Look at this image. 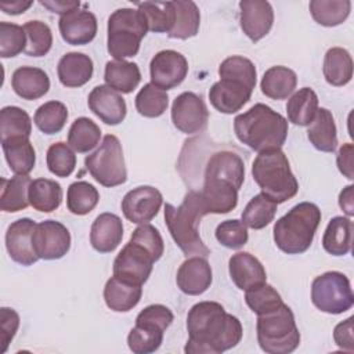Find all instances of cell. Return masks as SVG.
I'll return each instance as SVG.
<instances>
[{
    "instance_id": "obj_1",
    "label": "cell",
    "mask_w": 354,
    "mask_h": 354,
    "mask_svg": "<svg viewBox=\"0 0 354 354\" xmlns=\"http://www.w3.org/2000/svg\"><path fill=\"white\" fill-rule=\"evenodd\" d=\"M188 354H221L235 347L242 339L241 321L228 314L217 301H199L187 315Z\"/></svg>"
},
{
    "instance_id": "obj_2",
    "label": "cell",
    "mask_w": 354,
    "mask_h": 354,
    "mask_svg": "<svg viewBox=\"0 0 354 354\" xmlns=\"http://www.w3.org/2000/svg\"><path fill=\"white\" fill-rule=\"evenodd\" d=\"M234 131L253 151L277 149L288 137V120L271 106L259 102L234 119Z\"/></svg>"
},
{
    "instance_id": "obj_3",
    "label": "cell",
    "mask_w": 354,
    "mask_h": 354,
    "mask_svg": "<svg viewBox=\"0 0 354 354\" xmlns=\"http://www.w3.org/2000/svg\"><path fill=\"white\" fill-rule=\"evenodd\" d=\"M203 216H206V212L202 206L199 192L194 189L185 194L180 206H173L171 203L165 205L167 230L176 245L187 257L201 256L206 259L210 254V249L203 243L198 231Z\"/></svg>"
},
{
    "instance_id": "obj_4",
    "label": "cell",
    "mask_w": 354,
    "mask_h": 354,
    "mask_svg": "<svg viewBox=\"0 0 354 354\" xmlns=\"http://www.w3.org/2000/svg\"><path fill=\"white\" fill-rule=\"evenodd\" d=\"M319 221L321 210L315 203H297L274 224L277 248L288 254L304 253L313 243Z\"/></svg>"
},
{
    "instance_id": "obj_5",
    "label": "cell",
    "mask_w": 354,
    "mask_h": 354,
    "mask_svg": "<svg viewBox=\"0 0 354 354\" xmlns=\"http://www.w3.org/2000/svg\"><path fill=\"white\" fill-rule=\"evenodd\" d=\"M252 176L261 192L277 203L292 199L299 191V183L281 148L259 152L252 165Z\"/></svg>"
},
{
    "instance_id": "obj_6",
    "label": "cell",
    "mask_w": 354,
    "mask_h": 354,
    "mask_svg": "<svg viewBox=\"0 0 354 354\" xmlns=\"http://www.w3.org/2000/svg\"><path fill=\"white\" fill-rule=\"evenodd\" d=\"M256 329L259 346L268 354H289L300 344V332L293 311L285 303L257 315Z\"/></svg>"
},
{
    "instance_id": "obj_7",
    "label": "cell",
    "mask_w": 354,
    "mask_h": 354,
    "mask_svg": "<svg viewBox=\"0 0 354 354\" xmlns=\"http://www.w3.org/2000/svg\"><path fill=\"white\" fill-rule=\"evenodd\" d=\"M148 24L138 8H119L108 18V53L118 61L137 55Z\"/></svg>"
},
{
    "instance_id": "obj_8",
    "label": "cell",
    "mask_w": 354,
    "mask_h": 354,
    "mask_svg": "<svg viewBox=\"0 0 354 354\" xmlns=\"http://www.w3.org/2000/svg\"><path fill=\"white\" fill-rule=\"evenodd\" d=\"M84 166L91 177L104 187H116L127 180L122 144L113 134H106L100 147L86 156Z\"/></svg>"
},
{
    "instance_id": "obj_9",
    "label": "cell",
    "mask_w": 354,
    "mask_h": 354,
    "mask_svg": "<svg viewBox=\"0 0 354 354\" xmlns=\"http://www.w3.org/2000/svg\"><path fill=\"white\" fill-rule=\"evenodd\" d=\"M313 304L328 314H342L354 304V295L348 278L339 271H328L311 283Z\"/></svg>"
},
{
    "instance_id": "obj_10",
    "label": "cell",
    "mask_w": 354,
    "mask_h": 354,
    "mask_svg": "<svg viewBox=\"0 0 354 354\" xmlns=\"http://www.w3.org/2000/svg\"><path fill=\"white\" fill-rule=\"evenodd\" d=\"M155 259L142 245L129 241L113 260V275L138 285L147 282Z\"/></svg>"
},
{
    "instance_id": "obj_11",
    "label": "cell",
    "mask_w": 354,
    "mask_h": 354,
    "mask_svg": "<svg viewBox=\"0 0 354 354\" xmlns=\"http://www.w3.org/2000/svg\"><path fill=\"white\" fill-rule=\"evenodd\" d=\"M32 245L39 259L58 260L71 249V234L62 223L44 220L36 224Z\"/></svg>"
},
{
    "instance_id": "obj_12",
    "label": "cell",
    "mask_w": 354,
    "mask_h": 354,
    "mask_svg": "<svg viewBox=\"0 0 354 354\" xmlns=\"http://www.w3.org/2000/svg\"><path fill=\"white\" fill-rule=\"evenodd\" d=\"M209 111L205 101L192 91L181 93L171 105V122L184 134H195L207 126Z\"/></svg>"
},
{
    "instance_id": "obj_13",
    "label": "cell",
    "mask_w": 354,
    "mask_h": 354,
    "mask_svg": "<svg viewBox=\"0 0 354 354\" xmlns=\"http://www.w3.org/2000/svg\"><path fill=\"white\" fill-rule=\"evenodd\" d=\"M149 73L151 83L166 91L184 82L188 73V61L178 51L162 50L151 59Z\"/></svg>"
},
{
    "instance_id": "obj_14",
    "label": "cell",
    "mask_w": 354,
    "mask_h": 354,
    "mask_svg": "<svg viewBox=\"0 0 354 354\" xmlns=\"http://www.w3.org/2000/svg\"><path fill=\"white\" fill-rule=\"evenodd\" d=\"M162 202L163 196L159 189L151 185H140L123 196L120 206L129 221L134 224H145L158 214Z\"/></svg>"
},
{
    "instance_id": "obj_15",
    "label": "cell",
    "mask_w": 354,
    "mask_h": 354,
    "mask_svg": "<svg viewBox=\"0 0 354 354\" xmlns=\"http://www.w3.org/2000/svg\"><path fill=\"white\" fill-rule=\"evenodd\" d=\"M35 228L36 223L28 217L18 218L7 228L6 249L11 260L21 266L28 267L39 260L32 245V235L35 232Z\"/></svg>"
},
{
    "instance_id": "obj_16",
    "label": "cell",
    "mask_w": 354,
    "mask_h": 354,
    "mask_svg": "<svg viewBox=\"0 0 354 354\" xmlns=\"http://www.w3.org/2000/svg\"><path fill=\"white\" fill-rule=\"evenodd\" d=\"M239 22L243 33L253 41L267 36L274 24V11L266 0H242L239 1Z\"/></svg>"
},
{
    "instance_id": "obj_17",
    "label": "cell",
    "mask_w": 354,
    "mask_h": 354,
    "mask_svg": "<svg viewBox=\"0 0 354 354\" xmlns=\"http://www.w3.org/2000/svg\"><path fill=\"white\" fill-rule=\"evenodd\" d=\"M253 88L239 80L223 77L209 90V100L214 109L231 115L243 108L252 97Z\"/></svg>"
},
{
    "instance_id": "obj_18",
    "label": "cell",
    "mask_w": 354,
    "mask_h": 354,
    "mask_svg": "<svg viewBox=\"0 0 354 354\" xmlns=\"http://www.w3.org/2000/svg\"><path fill=\"white\" fill-rule=\"evenodd\" d=\"M87 104L90 111L109 126L122 123L127 113V106L123 97L106 84L95 86L88 94Z\"/></svg>"
},
{
    "instance_id": "obj_19",
    "label": "cell",
    "mask_w": 354,
    "mask_h": 354,
    "mask_svg": "<svg viewBox=\"0 0 354 354\" xmlns=\"http://www.w3.org/2000/svg\"><path fill=\"white\" fill-rule=\"evenodd\" d=\"M58 28L64 41L72 46H83L95 37L97 18L88 10L75 8L61 15Z\"/></svg>"
},
{
    "instance_id": "obj_20",
    "label": "cell",
    "mask_w": 354,
    "mask_h": 354,
    "mask_svg": "<svg viewBox=\"0 0 354 354\" xmlns=\"http://www.w3.org/2000/svg\"><path fill=\"white\" fill-rule=\"evenodd\" d=\"M213 281V272L205 257L194 256L187 259L178 268L176 282L180 290L189 296L205 293Z\"/></svg>"
},
{
    "instance_id": "obj_21",
    "label": "cell",
    "mask_w": 354,
    "mask_h": 354,
    "mask_svg": "<svg viewBox=\"0 0 354 354\" xmlns=\"http://www.w3.org/2000/svg\"><path fill=\"white\" fill-rule=\"evenodd\" d=\"M203 180H223L239 189L245 180L243 160L232 151L214 152L206 162Z\"/></svg>"
},
{
    "instance_id": "obj_22",
    "label": "cell",
    "mask_w": 354,
    "mask_h": 354,
    "mask_svg": "<svg viewBox=\"0 0 354 354\" xmlns=\"http://www.w3.org/2000/svg\"><path fill=\"white\" fill-rule=\"evenodd\" d=\"M228 271L231 281L241 290L266 283L267 274L257 257L249 252H238L230 257Z\"/></svg>"
},
{
    "instance_id": "obj_23",
    "label": "cell",
    "mask_w": 354,
    "mask_h": 354,
    "mask_svg": "<svg viewBox=\"0 0 354 354\" xmlns=\"http://www.w3.org/2000/svg\"><path fill=\"white\" fill-rule=\"evenodd\" d=\"M123 238V224L113 213H101L95 217L90 230V243L100 253L113 252Z\"/></svg>"
},
{
    "instance_id": "obj_24",
    "label": "cell",
    "mask_w": 354,
    "mask_h": 354,
    "mask_svg": "<svg viewBox=\"0 0 354 354\" xmlns=\"http://www.w3.org/2000/svg\"><path fill=\"white\" fill-rule=\"evenodd\" d=\"M142 285L111 277L104 288V300L108 308L116 313H127L133 310L141 300Z\"/></svg>"
},
{
    "instance_id": "obj_25",
    "label": "cell",
    "mask_w": 354,
    "mask_h": 354,
    "mask_svg": "<svg viewBox=\"0 0 354 354\" xmlns=\"http://www.w3.org/2000/svg\"><path fill=\"white\" fill-rule=\"evenodd\" d=\"M11 86L18 97L32 101L47 94L50 88V79L40 68L21 66L14 71L11 76Z\"/></svg>"
},
{
    "instance_id": "obj_26",
    "label": "cell",
    "mask_w": 354,
    "mask_h": 354,
    "mask_svg": "<svg viewBox=\"0 0 354 354\" xmlns=\"http://www.w3.org/2000/svg\"><path fill=\"white\" fill-rule=\"evenodd\" d=\"M94 72L93 59L83 53H66L58 62L57 73L62 86L80 87L86 84Z\"/></svg>"
},
{
    "instance_id": "obj_27",
    "label": "cell",
    "mask_w": 354,
    "mask_h": 354,
    "mask_svg": "<svg viewBox=\"0 0 354 354\" xmlns=\"http://www.w3.org/2000/svg\"><path fill=\"white\" fill-rule=\"evenodd\" d=\"M4 158L15 174L28 176L36 163V153L29 137H11L1 140Z\"/></svg>"
},
{
    "instance_id": "obj_28",
    "label": "cell",
    "mask_w": 354,
    "mask_h": 354,
    "mask_svg": "<svg viewBox=\"0 0 354 354\" xmlns=\"http://www.w3.org/2000/svg\"><path fill=\"white\" fill-rule=\"evenodd\" d=\"M297 76L295 71L288 66L277 65L267 69L261 77V93L271 100H285L296 88Z\"/></svg>"
},
{
    "instance_id": "obj_29",
    "label": "cell",
    "mask_w": 354,
    "mask_h": 354,
    "mask_svg": "<svg viewBox=\"0 0 354 354\" xmlns=\"http://www.w3.org/2000/svg\"><path fill=\"white\" fill-rule=\"evenodd\" d=\"M307 137L313 147L322 152H333L337 147V131L333 115L326 108H318L311 122Z\"/></svg>"
},
{
    "instance_id": "obj_30",
    "label": "cell",
    "mask_w": 354,
    "mask_h": 354,
    "mask_svg": "<svg viewBox=\"0 0 354 354\" xmlns=\"http://www.w3.org/2000/svg\"><path fill=\"white\" fill-rule=\"evenodd\" d=\"M104 80L106 86L122 94L131 93L141 80V72L137 64L129 61H108L105 65Z\"/></svg>"
},
{
    "instance_id": "obj_31",
    "label": "cell",
    "mask_w": 354,
    "mask_h": 354,
    "mask_svg": "<svg viewBox=\"0 0 354 354\" xmlns=\"http://www.w3.org/2000/svg\"><path fill=\"white\" fill-rule=\"evenodd\" d=\"M353 221L348 217L330 218L322 236L324 249L332 256H344L351 250Z\"/></svg>"
},
{
    "instance_id": "obj_32",
    "label": "cell",
    "mask_w": 354,
    "mask_h": 354,
    "mask_svg": "<svg viewBox=\"0 0 354 354\" xmlns=\"http://www.w3.org/2000/svg\"><path fill=\"white\" fill-rule=\"evenodd\" d=\"M324 77L330 86H344L353 77V59L343 47H332L324 57Z\"/></svg>"
},
{
    "instance_id": "obj_33",
    "label": "cell",
    "mask_w": 354,
    "mask_h": 354,
    "mask_svg": "<svg viewBox=\"0 0 354 354\" xmlns=\"http://www.w3.org/2000/svg\"><path fill=\"white\" fill-rule=\"evenodd\" d=\"M28 198L35 210L50 213L59 207L62 202V188L55 180L36 178L29 185Z\"/></svg>"
},
{
    "instance_id": "obj_34",
    "label": "cell",
    "mask_w": 354,
    "mask_h": 354,
    "mask_svg": "<svg viewBox=\"0 0 354 354\" xmlns=\"http://www.w3.org/2000/svg\"><path fill=\"white\" fill-rule=\"evenodd\" d=\"M32 180L29 176L15 174L10 180L1 178L0 209L7 213H15L28 207V191Z\"/></svg>"
},
{
    "instance_id": "obj_35",
    "label": "cell",
    "mask_w": 354,
    "mask_h": 354,
    "mask_svg": "<svg viewBox=\"0 0 354 354\" xmlns=\"http://www.w3.org/2000/svg\"><path fill=\"white\" fill-rule=\"evenodd\" d=\"M318 111V97L310 87L297 90L286 104L289 122L297 126H310Z\"/></svg>"
},
{
    "instance_id": "obj_36",
    "label": "cell",
    "mask_w": 354,
    "mask_h": 354,
    "mask_svg": "<svg viewBox=\"0 0 354 354\" xmlns=\"http://www.w3.org/2000/svg\"><path fill=\"white\" fill-rule=\"evenodd\" d=\"M173 4L176 10V21L173 29L167 33L169 37L185 40L196 36L201 25L198 6L191 0H176Z\"/></svg>"
},
{
    "instance_id": "obj_37",
    "label": "cell",
    "mask_w": 354,
    "mask_h": 354,
    "mask_svg": "<svg viewBox=\"0 0 354 354\" xmlns=\"http://www.w3.org/2000/svg\"><path fill=\"white\" fill-rule=\"evenodd\" d=\"M137 6L147 19L148 30L155 33H169L173 29L176 21L173 1H144Z\"/></svg>"
},
{
    "instance_id": "obj_38",
    "label": "cell",
    "mask_w": 354,
    "mask_h": 354,
    "mask_svg": "<svg viewBox=\"0 0 354 354\" xmlns=\"http://www.w3.org/2000/svg\"><path fill=\"white\" fill-rule=\"evenodd\" d=\"M351 11L350 0H311L310 12L314 21L322 26H337L343 24Z\"/></svg>"
},
{
    "instance_id": "obj_39",
    "label": "cell",
    "mask_w": 354,
    "mask_h": 354,
    "mask_svg": "<svg viewBox=\"0 0 354 354\" xmlns=\"http://www.w3.org/2000/svg\"><path fill=\"white\" fill-rule=\"evenodd\" d=\"M278 203L270 199L267 195L257 194L254 195L242 212V223L253 230H261L268 225L277 213Z\"/></svg>"
},
{
    "instance_id": "obj_40",
    "label": "cell",
    "mask_w": 354,
    "mask_h": 354,
    "mask_svg": "<svg viewBox=\"0 0 354 354\" xmlns=\"http://www.w3.org/2000/svg\"><path fill=\"white\" fill-rule=\"evenodd\" d=\"M101 138V129L88 118H77L73 120L68 131V145L79 152L84 153L97 147Z\"/></svg>"
},
{
    "instance_id": "obj_41",
    "label": "cell",
    "mask_w": 354,
    "mask_h": 354,
    "mask_svg": "<svg viewBox=\"0 0 354 354\" xmlns=\"http://www.w3.org/2000/svg\"><path fill=\"white\" fill-rule=\"evenodd\" d=\"M163 329L147 324L136 322V326L130 330L127 336L129 348L136 354H149L156 351L163 342Z\"/></svg>"
},
{
    "instance_id": "obj_42",
    "label": "cell",
    "mask_w": 354,
    "mask_h": 354,
    "mask_svg": "<svg viewBox=\"0 0 354 354\" xmlns=\"http://www.w3.org/2000/svg\"><path fill=\"white\" fill-rule=\"evenodd\" d=\"M100 194L97 188L87 181L72 183L66 192L68 210L77 216L90 213L98 203Z\"/></svg>"
},
{
    "instance_id": "obj_43",
    "label": "cell",
    "mask_w": 354,
    "mask_h": 354,
    "mask_svg": "<svg viewBox=\"0 0 354 354\" xmlns=\"http://www.w3.org/2000/svg\"><path fill=\"white\" fill-rule=\"evenodd\" d=\"M68 119V108L59 101H48L40 105L33 116L36 127L44 134L59 133Z\"/></svg>"
},
{
    "instance_id": "obj_44",
    "label": "cell",
    "mask_w": 354,
    "mask_h": 354,
    "mask_svg": "<svg viewBox=\"0 0 354 354\" xmlns=\"http://www.w3.org/2000/svg\"><path fill=\"white\" fill-rule=\"evenodd\" d=\"M32 133L30 116L19 106H4L0 112L1 140L11 137H29Z\"/></svg>"
},
{
    "instance_id": "obj_45",
    "label": "cell",
    "mask_w": 354,
    "mask_h": 354,
    "mask_svg": "<svg viewBox=\"0 0 354 354\" xmlns=\"http://www.w3.org/2000/svg\"><path fill=\"white\" fill-rule=\"evenodd\" d=\"M167 93L152 83L144 84V87L136 95V109L145 118H158L163 115L167 109Z\"/></svg>"
},
{
    "instance_id": "obj_46",
    "label": "cell",
    "mask_w": 354,
    "mask_h": 354,
    "mask_svg": "<svg viewBox=\"0 0 354 354\" xmlns=\"http://www.w3.org/2000/svg\"><path fill=\"white\" fill-rule=\"evenodd\" d=\"M26 35L25 54L29 57H43L53 46V33L47 24L41 21H28L24 25Z\"/></svg>"
},
{
    "instance_id": "obj_47",
    "label": "cell",
    "mask_w": 354,
    "mask_h": 354,
    "mask_svg": "<svg viewBox=\"0 0 354 354\" xmlns=\"http://www.w3.org/2000/svg\"><path fill=\"white\" fill-rule=\"evenodd\" d=\"M48 170L57 177H68L76 167V155L72 148L62 141L54 142L47 149L46 156Z\"/></svg>"
},
{
    "instance_id": "obj_48",
    "label": "cell",
    "mask_w": 354,
    "mask_h": 354,
    "mask_svg": "<svg viewBox=\"0 0 354 354\" xmlns=\"http://www.w3.org/2000/svg\"><path fill=\"white\" fill-rule=\"evenodd\" d=\"M218 75H220V79L223 77L235 79L250 86L252 88H254L256 86V77H257L256 66L249 58H245L241 55H232L225 58L218 66Z\"/></svg>"
},
{
    "instance_id": "obj_49",
    "label": "cell",
    "mask_w": 354,
    "mask_h": 354,
    "mask_svg": "<svg viewBox=\"0 0 354 354\" xmlns=\"http://www.w3.org/2000/svg\"><path fill=\"white\" fill-rule=\"evenodd\" d=\"M245 292V301L248 307L257 315L268 313L283 303L281 295L268 283L253 286Z\"/></svg>"
},
{
    "instance_id": "obj_50",
    "label": "cell",
    "mask_w": 354,
    "mask_h": 354,
    "mask_svg": "<svg viewBox=\"0 0 354 354\" xmlns=\"http://www.w3.org/2000/svg\"><path fill=\"white\" fill-rule=\"evenodd\" d=\"M26 35L24 26L11 22H0V57L11 58L25 51Z\"/></svg>"
},
{
    "instance_id": "obj_51",
    "label": "cell",
    "mask_w": 354,
    "mask_h": 354,
    "mask_svg": "<svg viewBox=\"0 0 354 354\" xmlns=\"http://www.w3.org/2000/svg\"><path fill=\"white\" fill-rule=\"evenodd\" d=\"M216 239L220 242V245L228 249H241L243 245H246L249 234L246 225L242 221L232 218L221 221L217 225Z\"/></svg>"
},
{
    "instance_id": "obj_52",
    "label": "cell",
    "mask_w": 354,
    "mask_h": 354,
    "mask_svg": "<svg viewBox=\"0 0 354 354\" xmlns=\"http://www.w3.org/2000/svg\"><path fill=\"white\" fill-rule=\"evenodd\" d=\"M130 241L137 242V243L142 245L145 249H148L149 253L153 256L155 261H158L165 252V243H163L162 235L153 225H151L148 223L138 225L133 231Z\"/></svg>"
},
{
    "instance_id": "obj_53",
    "label": "cell",
    "mask_w": 354,
    "mask_h": 354,
    "mask_svg": "<svg viewBox=\"0 0 354 354\" xmlns=\"http://www.w3.org/2000/svg\"><path fill=\"white\" fill-rule=\"evenodd\" d=\"M173 319L174 315L170 308H167L163 304H151L140 311V314L136 318V322L152 324L166 330L171 325Z\"/></svg>"
},
{
    "instance_id": "obj_54",
    "label": "cell",
    "mask_w": 354,
    "mask_h": 354,
    "mask_svg": "<svg viewBox=\"0 0 354 354\" xmlns=\"http://www.w3.org/2000/svg\"><path fill=\"white\" fill-rule=\"evenodd\" d=\"M19 326V315L10 307L0 308V353H6L10 342L14 339Z\"/></svg>"
},
{
    "instance_id": "obj_55",
    "label": "cell",
    "mask_w": 354,
    "mask_h": 354,
    "mask_svg": "<svg viewBox=\"0 0 354 354\" xmlns=\"http://www.w3.org/2000/svg\"><path fill=\"white\" fill-rule=\"evenodd\" d=\"M353 317H348L346 321L337 324L333 329V339L337 347L353 353L354 342H353Z\"/></svg>"
},
{
    "instance_id": "obj_56",
    "label": "cell",
    "mask_w": 354,
    "mask_h": 354,
    "mask_svg": "<svg viewBox=\"0 0 354 354\" xmlns=\"http://www.w3.org/2000/svg\"><path fill=\"white\" fill-rule=\"evenodd\" d=\"M336 163H337L340 173L344 177H347L348 180L354 178V174H353V144L351 142L343 144L340 147L337 156H336Z\"/></svg>"
},
{
    "instance_id": "obj_57",
    "label": "cell",
    "mask_w": 354,
    "mask_h": 354,
    "mask_svg": "<svg viewBox=\"0 0 354 354\" xmlns=\"http://www.w3.org/2000/svg\"><path fill=\"white\" fill-rule=\"evenodd\" d=\"M40 4L48 8L51 12H57L61 15H65L69 11L80 7V3L76 0H50V1L40 0Z\"/></svg>"
},
{
    "instance_id": "obj_58",
    "label": "cell",
    "mask_w": 354,
    "mask_h": 354,
    "mask_svg": "<svg viewBox=\"0 0 354 354\" xmlns=\"http://www.w3.org/2000/svg\"><path fill=\"white\" fill-rule=\"evenodd\" d=\"M33 3L32 1H24V0H14V1H1L0 8L10 15H18L25 12Z\"/></svg>"
},
{
    "instance_id": "obj_59",
    "label": "cell",
    "mask_w": 354,
    "mask_h": 354,
    "mask_svg": "<svg viewBox=\"0 0 354 354\" xmlns=\"http://www.w3.org/2000/svg\"><path fill=\"white\" fill-rule=\"evenodd\" d=\"M353 185H347L339 195V206L344 210L347 216L354 214V201H353Z\"/></svg>"
}]
</instances>
